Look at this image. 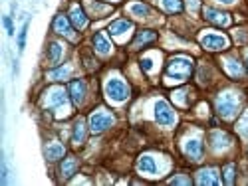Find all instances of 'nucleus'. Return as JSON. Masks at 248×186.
Returning <instances> with one entry per match:
<instances>
[{
    "label": "nucleus",
    "mask_w": 248,
    "mask_h": 186,
    "mask_svg": "<svg viewBox=\"0 0 248 186\" xmlns=\"http://www.w3.org/2000/svg\"><path fill=\"white\" fill-rule=\"evenodd\" d=\"M95 14H103V12H108L109 10V6L108 4H97V2H93V0H88V2H86Z\"/></svg>",
    "instance_id": "obj_28"
},
{
    "label": "nucleus",
    "mask_w": 248,
    "mask_h": 186,
    "mask_svg": "<svg viewBox=\"0 0 248 186\" xmlns=\"http://www.w3.org/2000/svg\"><path fill=\"white\" fill-rule=\"evenodd\" d=\"M48 109L56 111V117H66L70 113V105H68V93L62 87H54L48 91V99H46Z\"/></svg>",
    "instance_id": "obj_2"
},
{
    "label": "nucleus",
    "mask_w": 248,
    "mask_h": 186,
    "mask_svg": "<svg viewBox=\"0 0 248 186\" xmlns=\"http://www.w3.org/2000/svg\"><path fill=\"white\" fill-rule=\"evenodd\" d=\"M64 147H62L60 143H50L48 147H46V158L48 160H58V158H62L64 157Z\"/></svg>",
    "instance_id": "obj_17"
},
{
    "label": "nucleus",
    "mask_w": 248,
    "mask_h": 186,
    "mask_svg": "<svg viewBox=\"0 0 248 186\" xmlns=\"http://www.w3.org/2000/svg\"><path fill=\"white\" fill-rule=\"evenodd\" d=\"M229 143H231V137L226 135V133L215 131V133L211 135V147H213V151H217V153L229 147Z\"/></svg>",
    "instance_id": "obj_13"
},
{
    "label": "nucleus",
    "mask_w": 248,
    "mask_h": 186,
    "mask_svg": "<svg viewBox=\"0 0 248 186\" xmlns=\"http://www.w3.org/2000/svg\"><path fill=\"white\" fill-rule=\"evenodd\" d=\"M70 20H72V24H74L76 28H79V30L88 26V16H86V12L81 10L78 4L72 6V10H70Z\"/></svg>",
    "instance_id": "obj_12"
},
{
    "label": "nucleus",
    "mask_w": 248,
    "mask_h": 186,
    "mask_svg": "<svg viewBox=\"0 0 248 186\" xmlns=\"http://www.w3.org/2000/svg\"><path fill=\"white\" fill-rule=\"evenodd\" d=\"M74 144H81L86 141V123L84 121H78L74 125V135H72Z\"/></svg>",
    "instance_id": "obj_20"
},
{
    "label": "nucleus",
    "mask_w": 248,
    "mask_h": 186,
    "mask_svg": "<svg viewBox=\"0 0 248 186\" xmlns=\"http://www.w3.org/2000/svg\"><path fill=\"white\" fill-rule=\"evenodd\" d=\"M54 30H56L58 34H62V36H72V26H70L68 18H66L64 14H58V16L54 18Z\"/></svg>",
    "instance_id": "obj_14"
},
{
    "label": "nucleus",
    "mask_w": 248,
    "mask_h": 186,
    "mask_svg": "<svg viewBox=\"0 0 248 186\" xmlns=\"http://www.w3.org/2000/svg\"><path fill=\"white\" fill-rule=\"evenodd\" d=\"M197 182H199V184H218L220 180H218V176H217V171H215V169H204V171H201V172H199Z\"/></svg>",
    "instance_id": "obj_16"
},
{
    "label": "nucleus",
    "mask_w": 248,
    "mask_h": 186,
    "mask_svg": "<svg viewBox=\"0 0 248 186\" xmlns=\"http://www.w3.org/2000/svg\"><path fill=\"white\" fill-rule=\"evenodd\" d=\"M106 95L113 103H123L129 97V87L125 86V81L123 79L111 77V79H108V84H106Z\"/></svg>",
    "instance_id": "obj_3"
},
{
    "label": "nucleus",
    "mask_w": 248,
    "mask_h": 186,
    "mask_svg": "<svg viewBox=\"0 0 248 186\" xmlns=\"http://www.w3.org/2000/svg\"><path fill=\"white\" fill-rule=\"evenodd\" d=\"M185 155L191 160H201L202 158V143L199 139H189L185 143Z\"/></svg>",
    "instance_id": "obj_10"
},
{
    "label": "nucleus",
    "mask_w": 248,
    "mask_h": 186,
    "mask_svg": "<svg viewBox=\"0 0 248 186\" xmlns=\"http://www.w3.org/2000/svg\"><path fill=\"white\" fill-rule=\"evenodd\" d=\"M109 2H119V0H109Z\"/></svg>",
    "instance_id": "obj_36"
},
{
    "label": "nucleus",
    "mask_w": 248,
    "mask_h": 186,
    "mask_svg": "<svg viewBox=\"0 0 248 186\" xmlns=\"http://www.w3.org/2000/svg\"><path fill=\"white\" fill-rule=\"evenodd\" d=\"M224 182L226 184H232L234 182V164H229V167L224 169Z\"/></svg>",
    "instance_id": "obj_30"
},
{
    "label": "nucleus",
    "mask_w": 248,
    "mask_h": 186,
    "mask_svg": "<svg viewBox=\"0 0 248 186\" xmlns=\"http://www.w3.org/2000/svg\"><path fill=\"white\" fill-rule=\"evenodd\" d=\"M204 18L209 20L211 24H217V26H229L231 24V16L226 12L217 10V8H204Z\"/></svg>",
    "instance_id": "obj_9"
},
{
    "label": "nucleus",
    "mask_w": 248,
    "mask_h": 186,
    "mask_svg": "<svg viewBox=\"0 0 248 186\" xmlns=\"http://www.w3.org/2000/svg\"><path fill=\"white\" fill-rule=\"evenodd\" d=\"M155 119H157V123H159L161 127H173L175 121H177L175 111L171 109L169 103L163 101V99H159L155 103Z\"/></svg>",
    "instance_id": "obj_5"
},
{
    "label": "nucleus",
    "mask_w": 248,
    "mask_h": 186,
    "mask_svg": "<svg viewBox=\"0 0 248 186\" xmlns=\"http://www.w3.org/2000/svg\"><path fill=\"white\" fill-rule=\"evenodd\" d=\"M217 2H220V4H232L234 0H217Z\"/></svg>",
    "instance_id": "obj_35"
},
{
    "label": "nucleus",
    "mask_w": 248,
    "mask_h": 186,
    "mask_svg": "<svg viewBox=\"0 0 248 186\" xmlns=\"http://www.w3.org/2000/svg\"><path fill=\"white\" fill-rule=\"evenodd\" d=\"M191 72H193V61L189 57H175L169 61L165 79H167V84H183L191 75Z\"/></svg>",
    "instance_id": "obj_1"
},
{
    "label": "nucleus",
    "mask_w": 248,
    "mask_h": 186,
    "mask_svg": "<svg viewBox=\"0 0 248 186\" xmlns=\"http://www.w3.org/2000/svg\"><path fill=\"white\" fill-rule=\"evenodd\" d=\"M187 4H189V10H197L199 8V0H187Z\"/></svg>",
    "instance_id": "obj_34"
},
{
    "label": "nucleus",
    "mask_w": 248,
    "mask_h": 186,
    "mask_svg": "<svg viewBox=\"0 0 248 186\" xmlns=\"http://www.w3.org/2000/svg\"><path fill=\"white\" fill-rule=\"evenodd\" d=\"M70 97H72V101L76 103V105H79V103L84 101V97H86V84L81 79H76V81H72V84H70Z\"/></svg>",
    "instance_id": "obj_11"
},
{
    "label": "nucleus",
    "mask_w": 248,
    "mask_h": 186,
    "mask_svg": "<svg viewBox=\"0 0 248 186\" xmlns=\"http://www.w3.org/2000/svg\"><path fill=\"white\" fill-rule=\"evenodd\" d=\"M113 123H115V117H113L109 111L97 109V111L90 117V129H92L93 133H101V131H106L108 127H111Z\"/></svg>",
    "instance_id": "obj_6"
},
{
    "label": "nucleus",
    "mask_w": 248,
    "mask_h": 186,
    "mask_svg": "<svg viewBox=\"0 0 248 186\" xmlns=\"http://www.w3.org/2000/svg\"><path fill=\"white\" fill-rule=\"evenodd\" d=\"M201 44L206 48V50H224L226 46H229V40H226L222 34H215V32H206L201 36Z\"/></svg>",
    "instance_id": "obj_7"
},
{
    "label": "nucleus",
    "mask_w": 248,
    "mask_h": 186,
    "mask_svg": "<svg viewBox=\"0 0 248 186\" xmlns=\"http://www.w3.org/2000/svg\"><path fill=\"white\" fill-rule=\"evenodd\" d=\"M93 46H95V50H97L101 56H108V54L111 52V44L108 42V38L103 36L101 32L93 36Z\"/></svg>",
    "instance_id": "obj_15"
},
{
    "label": "nucleus",
    "mask_w": 248,
    "mask_h": 186,
    "mask_svg": "<svg viewBox=\"0 0 248 186\" xmlns=\"http://www.w3.org/2000/svg\"><path fill=\"white\" fill-rule=\"evenodd\" d=\"M131 22H127V20H117V22H113L111 26H109V32L113 34V36H123L125 32H131Z\"/></svg>",
    "instance_id": "obj_19"
},
{
    "label": "nucleus",
    "mask_w": 248,
    "mask_h": 186,
    "mask_svg": "<svg viewBox=\"0 0 248 186\" xmlns=\"http://www.w3.org/2000/svg\"><path fill=\"white\" fill-rule=\"evenodd\" d=\"M137 171H139L141 174H147V176L157 174V171H159L157 160H155L153 157H149V155L139 157V160H137Z\"/></svg>",
    "instance_id": "obj_8"
},
{
    "label": "nucleus",
    "mask_w": 248,
    "mask_h": 186,
    "mask_svg": "<svg viewBox=\"0 0 248 186\" xmlns=\"http://www.w3.org/2000/svg\"><path fill=\"white\" fill-rule=\"evenodd\" d=\"M246 64H248V59H246Z\"/></svg>",
    "instance_id": "obj_37"
},
{
    "label": "nucleus",
    "mask_w": 248,
    "mask_h": 186,
    "mask_svg": "<svg viewBox=\"0 0 248 186\" xmlns=\"http://www.w3.org/2000/svg\"><path fill=\"white\" fill-rule=\"evenodd\" d=\"M236 129H238V133L240 135H244V137H248V115H244L240 121H238V125H236Z\"/></svg>",
    "instance_id": "obj_29"
},
{
    "label": "nucleus",
    "mask_w": 248,
    "mask_h": 186,
    "mask_svg": "<svg viewBox=\"0 0 248 186\" xmlns=\"http://www.w3.org/2000/svg\"><path fill=\"white\" fill-rule=\"evenodd\" d=\"M129 12L133 14V16H137V18H147L149 16V6L147 4H143V2H135V4H131L129 6Z\"/></svg>",
    "instance_id": "obj_24"
},
{
    "label": "nucleus",
    "mask_w": 248,
    "mask_h": 186,
    "mask_svg": "<svg viewBox=\"0 0 248 186\" xmlns=\"http://www.w3.org/2000/svg\"><path fill=\"white\" fill-rule=\"evenodd\" d=\"M169 182H171V184H189L191 180H187V178H179V176H175V178H171Z\"/></svg>",
    "instance_id": "obj_33"
},
{
    "label": "nucleus",
    "mask_w": 248,
    "mask_h": 186,
    "mask_svg": "<svg viewBox=\"0 0 248 186\" xmlns=\"http://www.w3.org/2000/svg\"><path fill=\"white\" fill-rule=\"evenodd\" d=\"M217 111L220 117L231 119L238 111V97L236 93H220L217 99Z\"/></svg>",
    "instance_id": "obj_4"
},
{
    "label": "nucleus",
    "mask_w": 248,
    "mask_h": 186,
    "mask_svg": "<svg viewBox=\"0 0 248 186\" xmlns=\"http://www.w3.org/2000/svg\"><path fill=\"white\" fill-rule=\"evenodd\" d=\"M141 68L145 70V72H151V70H153V61H151L149 57H143V59H141Z\"/></svg>",
    "instance_id": "obj_32"
},
{
    "label": "nucleus",
    "mask_w": 248,
    "mask_h": 186,
    "mask_svg": "<svg viewBox=\"0 0 248 186\" xmlns=\"http://www.w3.org/2000/svg\"><path fill=\"white\" fill-rule=\"evenodd\" d=\"M155 40H157V34H155V32H151V30H143V32L137 34L133 46L139 48L141 44H149V42H155Z\"/></svg>",
    "instance_id": "obj_21"
},
{
    "label": "nucleus",
    "mask_w": 248,
    "mask_h": 186,
    "mask_svg": "<svg viewBox=\"0 0 248 186\" xmlns=\"http://www.w3.org/2000/svg\"><path fill=\"white\" fill-rule=\"evenodd\" d=\"M76 167H78L76 158H66L64 164H62V174H64V176H72L76 172Z\"/></svg>",
    "instance_id": "obj_26"
},
{
    "label": "nucleus",
    "mask_w": 248,
    "mask_h": 186,
    "mask_svg": "<svg viewBox=\"0 0 248 186\" xmlns=\"http://www.w3.org/2000/svg\"><path fill=\"white\" fill-rule=\"evenodd\" d=\"M62 52H64V48H62L58 42H52L50 48H48V59L50 64H58L60 57H62Z\"/></svg>",
    "instance_id": "obj_23"
},
{
    "label": "nucleus",
    "mask_w": 248,
    "mask_h": 186,
    "mask_svg": "<svg viewBox=\"0 0 248 186\" xmlns=\"http://www.w3.org/2000/svg\"><path fill=\"white\" fill-rule=\"evenodd\" d=\"M28 26H30V20H26V22L22 24V30H20V34H18V52H20V54H22V52H24V48H26Z\"/></svg>",
    "instance_id": "obj_25"
},
{
    "label": "nucleus",
    "mask_w": 248,
    "mask_h": 186,
    "mask_svg": "<svg viewBox=\"0 0 248 186\" xmlns=\"http://www.w3.org/2000/svg\"><path fill=\"white\" fill-rule=\"evenodd\" d=\"M70 72H72V70L66 66V68H60V70L50 72V75H48V77H50V79H64V77H68V75H70Z\"/></svg>",
    "instance_id": "obj_27"
},
{
    "label": "nucleus",
    "mask_w": 248,
    "mask_h": 186,
    "mask_svg": "<svg viewBox=\"0 0 248 186\" xmlns=\"http://www.w3.org/2000/svg\"><path fill=\"white\" fill-rule=\"evenodd\" d=\"M4 26H6V32H8V36H14V24H12V16H4Z\"/></svg>",
    "instance_id": "obj_31"
},
{
    "label": "nucleus",
    "mask_w": 248,
    "mask_h": 186,
    "mask_svg": "<svg viewBox=\"0 0 248 186\" xmlns=\"http://www.w3.org/2000/svg\"><path fill=\"white\" fill-rule=\"evenodd\" d=\"M224 70L229 72V75H232V77H236V79L244 75V70H242V66L238 64L236 59H232V57L224 61Z\"/></svg>",
    "instance_id": "obj_18"
},
{
    "label": "nucleus",
    "mask_w": 248,
    "mask_h": 186,
    "mask_svg": "<svg viewBox=\"0 0 248 186\" xmlns=\"http://www.w3.org/2000/svg\"><path fill=\"white\" fill-rule=\"evenodd\" d=\"M161 6H163L165 12L175 14V12L183 10V0H161Z\"/></svg>",
    "instance_id": "obj_22"
}]
</instances>
